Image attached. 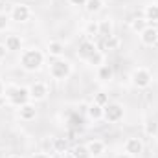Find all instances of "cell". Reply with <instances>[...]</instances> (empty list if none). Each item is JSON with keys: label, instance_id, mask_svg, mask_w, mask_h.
<instances>
[{"label": "cell", "instance_id": "cell-1", "mask_svg": "<svg viewBox=\"0 0 158 158\" xmlns=\"http://www.w3.org/2000/svg\"><path fill=\"white\" fill-rule=\"evenodd\" d=\"M42 63H44V55H42V52L35 50V48L26 50V52L20 55V66H22L26 72H35V70H39L40 66H42Z\"/></svg>", "mask_w": 158, "mask_h": 158}, {"label": "cell", "instance_id": "cell-2", "mask_svg": "<svg viewBox=\"0 0 158 158\" xmlns=\"http://www.w3.org/2000/svg\"><path fill=\"white\" fill-rule=\"evenodd\" d=\"M30 90L28 88H22V86H11L9 90H7V101H9V105H13V107H22V105H26V103H30Z\"/></svg>", "mask_w": 158, "mask_h": 158}, {"label": "cell", "instance_id": "cell-3", "mask_svg": "<svg viewBox=\"0 0 158 158\" xmlns=\"http://www.w3.org/2000/svg\"><path fill=\"white\" fill-rule=\"evenodd\" d=\"M70 74H72V64L68 61H64V59H55L50 64V76L53 79L63 81V79L70 77Z\"/></svg>", "mask_w": 158, "mask_h": 158}, {"label": "cell", "instance_id": "cell-4", "mask_svg": "<svg viewBox=\"0 0 158 158\" xmlns=\"http://www.w3.org/2000/svg\"><path fill=\"white\" fill-rule=\"evenodd\" d=\"M131 79H132V85L136 88H147L151 85V81H153V76H151V72L147 68H136L132 72Z\"/></svg>", "mask_w": 158, "mask_h": 158}, {"label": "cell", "instance_id": "cell-5", "mask_svg": "<svg viewBox=\"0 0 158 158\" xmlns=\"http://www.w3.org/2000/svg\"><path fill=\"white\" fill-rule=\"evenodd\" d=\"M103 118L109 123H116L123 118V107L119 103H107L103 107Z\"/></svg>", "mask_w": 158, "mask_h": 158}, {"label": "cell", "instance_id": "cell-6", "mask_svg": "<svg viewBox=\"0 0 158 158\" xmlns=\"http://www.w3.org/2000/svg\"><path fill=\"white\" fill-rule=\"evenodd\" d=\"M28 90H30V98L35 99V101H42V99H46V96H48V86H46V83H42V81L31 83Z\"/></svg>", "mask_w": 158, "mask_h": 158}, {"label": "cell", "instance_id": "cell-7", "mask_svg": "<svg viewBox=\"0 0 158 158\" xmlns=\"http://www.w3.org/2000/svg\"><path fill=\"white\" fill-rule=\"evenodd\" d=\"M30 17H31L30 6H26V4H17V6H13V9H11V19H13L15 22H26Z\"/></svg>", "mask_w": 158, "mask_h": 158}, {"label": "cell", "instance_id": "cell-8", "mask_svg": "<svg viewBox=\"0 0 158 158\" xmlns=\"http://www.w3.org/2000/svg\"><path fill=\"white\" fill-rule=\"evenodd\" d=\"M140 40L145 46H156L158 44V30L155 26H147L143 31H140Z\"/></svg>", "mask_w": 158, "mask_h": 158}, {"label": "cell", "instance_id": "cell-9", "mask_svg": "<svg viewBox=\"0 0 158 158\" xmlns=\"http://www.w3.org/2000/svg\"><path fill=\"white\" fill-rule=\"evenodd\" d=\"M94 52H98V48H96V44H94V40H90V39H85V40H81L79 42V48H77V55H79V59H88Z\"/></svg>", "mask_w": 158, "mask_h": 158}, {"label": "cell", "instance_id": "cell-10", "mask_svg": "<svg viewBox=\"0 0 158 158\" xmlns=\"http://www.w3.org/2000/svg\"><path fill=\"white\" fill-rule=\"evenodd\" d=\"M143 151V142L140 138H129L125 142V153L131 155V156H136Z\"/></svg>", "mask_w": 158, "mask_h": 158}, {"label": "cell", "instance_id": "cell-11", "mask_svg": "<svg viewBox=\"0 0 158 158\" xmlns=\"http://www.w3.org/2000/svg\"><path fill=\"white\" fill-rule=\"evenodd\" d=\"M19 116H20V119H24V121H31V119H35V116H37V109H35V105L26 103V105L19 107Z\"/></svg>", "mask_w": 158, "mask_h": 158}, {"label": "cell", "instance_id": "cell-12", "mask_svg": "<svg viewBox=\"0 0 158 158\" xmlns=\"http://www.w3.org/2000/svg\"><path fill=\"white\" fill-rule=\"evenodd\" d=\"M86 147H88V153L92 158H99L105 153V142H101V140H92L86 143Z\"/></svg>", "mask_w": 158, "mask_h": 158}, {"label": "cell", "instance_id": "cell-13", "mask_svg": "<svg viewBox=\"0 0 158 158\" xmlns=\"http://www.w3.org/2000/svg\"><path fill=\"white\" fill-rule=\"evenodd\" d=\"M143 19H145L147 22L156 24L158 22V4H149V6H145V9H143Z\"/></svg>", "mask_w": 158, "mask_h": 158}, {"label": "cell", "instance_id": "cell-14", "mask_svg": "<svg viewBox=\"0 0 158 158\" xmlns=\"http://www.w3.org/2000/svg\"><path fill=\"white\" fill-rule=\"evenodd\" d=\"M110 35H114V24H112V20H109V19H105V20H101L99 22V37H110Z\"/></svg>", "mask_w": 158, "mask_h": 158}, {"label": "cell", "instance_id": "cell-15", "mask_svg": "<svg viewBox=\"0 0 158 158\" xmlns=\"http://www.w3.org/2000/svg\"><path fill=\"white\" fill-rule=\"evenodd\" d=\"M6 48L7 52H17L22 48V39L19 35H7L6 37Z\"/></svg>", "mask_w": 158, "mask_h": 158}, {"label": "cell", "instance_id": "cell-16", "mask_svg": "<svg viewBox=\"0 0 158 158\" xmlns=\"http://www.w3.org/2000/svg\"><path fill=\"white\" fill-rule=\"evenodd\" d=\"M86 114H88V118H90V119L98 121V119L103 118V107H101V105H98V103H92V105H88V107H86Z\"/></svg>", "mask_w": 158, "mask_h": 158}, {"label": "cell", "instance_id": "cell-17", "mask_svg": "<svg viewBox=\"0 0 158 158\" xmlns=\"http://www.w3.org/2000/svg\"><path fill=\"white\" fill-rule=\"evenodd\" d=\"M112 76H114V70H112L110 64H101L98 68V79L99 81H110Z\"/></svg>", "mask_w": 158, "mask_h": 158}, {"label": "cell", "instance_id": "cell-18", "mask_svg": "<svg viewBox=\"0 0 158 158\" xmlns=\"http://www.w3.org/2000/svg\"><path fill=\"white\" fill-rule=\"evenodd\" d=\"M48 53L52 55V57H61L63 53H64V46L59 42V40H52L50 44H48Z\"/></svg>", "mask_w": 158, "mask_h": 158}, {"label": "cell", "instance_id": "cell-19", "mask_svg": "<svg viewBox=\"0 0 158 158\" xmlns=\"http://www.w3.org/2000/svg\"><path fill=\"white\" fill-rule=\"evenodd\" d=\"M119 44H121V40L116 37V35H110V37H105L103 39V50H107V52H114V50H118Z\"/></svg>", "mask_w": 158, "mask_h": 158}, {"label": "cell", "instance_id": "cell-20", "mask_svg": "<svg viewBox=\"0 0 158 158\" xmlns=\"http://www.w3.org/2000/svg\"><path fill=\"white\" fill-rule=\"evenodd\" d=\"M86 61H88V64H92V66H98V68H99L101 64H105V53L98 50V52H94Z\"/></svg>", "mask_w": 158, "mask_h": 158}, {"label": "cell", "instance_id": "cell-21", "mask_svg": "<svg viewBox=\"0 0 158 158\" xmlns=\"http://www.w3.org/2000/svg\"><path fill=\"white\" fill-rule=\"evenodd\" d=\"M53 149H55V153H59V155L66 153V151H68V140H66V138H53Z\"/></svg>", "mask_w": 158, "mask_h": 158}, {"label": "cell", "instance_id": "cell-22", "mask_svg": "<svg viewBox=\"0 0 158 158\" xmlns=\"http://www.w3.org/2000/svg\"><path fill=\"white\" fill-rule=\"evenodd\" d=\"M129 22H131V28H132L134 31H138V33L147 28V20L142 19V17H136V19H132V20H129Z\"/></svg>", "mask_w": 158, "mask_h": 158}, {"label": "cell", "instance_id": "cell-23", "mask_svg": "<svg viewBox=\"0 0 158 158\" xmlns=\"http://www.w3.org/2000/svg\"><path fill=\"white\" fill-rule=\"evenodd\" d=\"M85 7H86L88 13H98V11H101V7H103V0H86Z\"/></svg>", "mask_w": 158, "mask_h": 158}, {"label": "cell", "instance_id": "cell-24", "mask_svg": "<svg viewBox=\"0 0 158 158\" xmlns=\"http://www.w3.org/2000/svg\"><path fill=\"white\" fill-rule=\"evenodd\" d=\"M72 155H74V158H92L90 153H88V147H86V145H76V147L72 149Z\"/></svg>", "mask_w": 158, "mask_h": 158}, {"label": "cell", "instance_id": "cell-25", "mask_svg": "<svg viewBox=\"0 0 158 158\" xmlns=\"http://www.w3.org/2000/svg\"><path fill=\"white\" fill-rule=\"evenodd\" d=\"M85 31H86L88 37H98L99 35V22H88Z\"/></svg>", "mask_w": 158, "mask_h": 158}, {"label": "cell", "instance_id": "cell-26", "mask_svg": "<svg viewBox=\"0 0 158 158\" xmlns=\"http://www.w3.org/2000/svg\"><path fill=\"white\" fill-rule=\"evenodd\" d=\"M40 147H42V153H55V149H53V138H44L42 142H40Z\"/></svg>", "mask_w": 158, "mask_h": 158}, {"label": "cell", "instance_id": "cell-27", "mask_svg": "<svg viewBox=\"0 0 158 158\" xmlns=\"http://www.w3.org/2000/svg\"><path fill=\"white\" fill-rule=\"evenodd\" d=\"M94 103H98V105L105 107V105L109 103V96H107L105 92H98V94L94 96Z\"/></svg>", "mask_w": 158, "mask_h": 158}, {"label": "cell", "instance_id": "cell-28", "mask_svg": "<svg viewBox=\"0 0 158 158\" xmlns=\"http://www.w3.org/2000/svg\"><path fill=\"white\" fill-rule=\"evenodd\" d=\"M156 132H158V123H155V121H147V123H145V134L155 136Z\"/></svg>", "mask_w": 158, "mask_h": 158}, {"label": "cell", "instance_id": "cell-29", "mask_svg": "<svg viewBox=\"0 0 158 158\" xmlns=\"http://www.w3.org/2000/svg\"><path fill=\"white\" fill-rule=\"evenodd\" d=\"M7 22H9V19H7V15H4V13H0V31H4V30L7 28Z\"/></svg>", "mask_w": 158, "mask_h": 158}, {"label": "cell", "instance_id": "cell-30", "mask_svg": "<svg viewBox=\"0 0 158 158\" xmlns=\"http://www.w3.org/2000/svg\"><path fill=\"white\" fill-rule=\"evenodd\" d=\"M6 53H7L6 44H0V59H4V57H6Z\"/></svg>", "mask_w": 158, "mask_h": 158}, {"label": "cell", "instance_id": "cell-31", "mask_svg": "<svg viewBox=\"0 0 158 158\" xmlns=\"http://www.w3.org/2000/svg\"><path fill=\"white\" fill-rule=\"evenodd\" d=\"M31 158H50V155H46V153H35Z\"/></svg>", "mask_w": 158, "mask_h": 158}, {"label": "cell", "instance_id": "cell-32", "mask_svg": "<svg viewBox=\"0 0 158 158\" xmlns=\"http://www.w3.org/2000/svg\"><path fill=\"white\" fill-rule=\"evenodd\" d=\"M70 2H72L74 6H85V4H86V0H70Z\"/></svg>", "mask_w": 158, "mask_h": 158}, {"label": "cell", "instance_id": "cell-33", "mask_svg": "<svg viewBox=\"0 0 158 158\" xmlns=\"http://www.w3.org/2000/svg\"><path fill=\"white\" fill-rule=\"evenodd\" d=\"M61 158H74V155H72V153H68V151H66V153H63V155H61Z\"/></svg>", "mask_w": 158, "mask_h": 158}, {"label": "cell", "instance_id": "cell-34", "mask_svg": "<svg viewBox=\"0 0 158 158\" xmlns=\"http://www.w3.org/2000/svg\"><path fill=\"white\" fill-rule=\"evenodd\" d=\"M116 158H132L131 155H127V153H121V155H118Z\"/></svg>", "mask_w": 158, "mask_h": 158}, {"label": "cell", "instance_id": "cell-35", "mask_svg": "<svg viewBox=\"0 0 158 158\" xmlns=\"http://www.w3.org/2000/svg\"><path fill=\"white\" fill-rule=\"evenodd\" d=\"M0 96H4V83L0 81Z\"/></svg>", "mask_w": 158, "mask_h": 158}, {"label": "cell", "instance_id": "cell-36", "mask_svg": "<svg viewBox=\"0 0 158 158\" xmlns=\"http://www.w3.org/2000/svg\"><path fill=\"white\" fill-rule=\"evenodd\" d=\"M7 158H22V156H19V155H9Z\"/></svg>", "mask_w": 158, "mask_h": 158}, {"label": "cell", "instance_id": "cell-37", "mask_svg": "<svg viewBox=\"0 0 158 158\" xmlns=\"http://www.w3.org/2000/svg\"><path fill=\"white\" fill-rule=\"evenodd\" d=\"M26 2H31V0H24V4H26Z\"/></svg>", "mask_w": 158, "mask_h": 158}]
</instances>
